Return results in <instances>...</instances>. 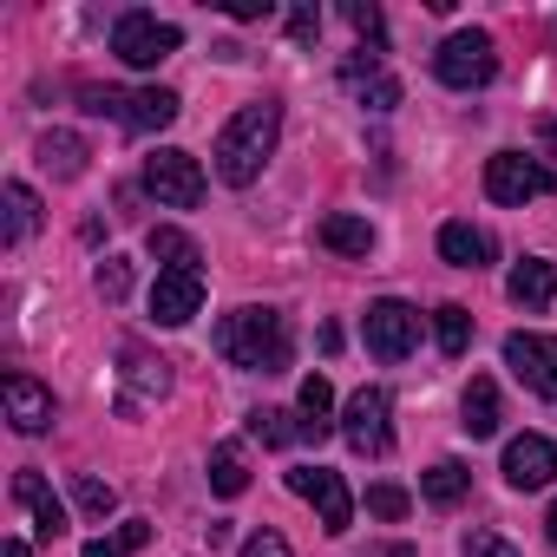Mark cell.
<instances>
[{"label": "cell", "mask_w": 557, "mask_h": 557, "mask_svg": "<svg viewBox=\"0 0 557 557\" xmlns=\"http://www.w3.org/2000/svg\"><path fill=\"white\" fill-rule=\"evenodd\" d=\"M275 138H283V106L275 99H249L223 132H216V177L230 190H249L262 177V164L275 158Z\"/></svg>", "instance_id": "6da1fadb"}, {"label": "cell", "mask_w": 557, "mask_h": 557, "mask_svg": "<svg viewBox=\"0 0 557 557\" xmlns=\"http://www.w3.org/2000/svg\"><path fill=\"white\" fill-rule=\"evenodd\" d=\"M216 355L243 374H283L289 368V322L275 309H236L216 329Z\"/></svg>", "instance_id": "7a4b0ae2"}, {"label": "cell", "mask_w": 557, "mask_h": 557, "mask_svg": "<svg viewBox=\"0 0 557 557\" xmlns=\"http://www.w3.org/2000/svg\"><path fill=\"white\" fill-rule=\"evenodd\" d=\"M433 73H440V86H453V92H479V86H492V73H498L492 34H479V27L453 34V40L433 53Z\"/></svg>", "instance_id": "3957f363"}, {"label": "cell", "mask_w": 557, "mask_h": 557, "mask_svg": "<svg viewBox=\"0 0 557 557\" xmlns=\"http://www.w3.org/2000/svg\"><path fill=\"white\" fill-rule=\"evenodd\" d=\"M145 190H151L164 210H197V203H203V164H197L190 151L164 145V151L145 158Z\"/></svg>", "instance_id": "277c9868"}, {"label": "cell", "mask_w": 557, "mask_h": 557, "mask_svg": "<svg viewBox=\"0 0 557 557\" xmlns=\"http://www.w3.org/2000/svg\"><path fill=\"white\" fill-rule=\"evenodd\" d=\"M184 47V34L171 27V21H158V14H119V27H112V53L125 60V66H138V73H151L158 60H171Z\"/></svg>", "instance_id": "5b68a950"}, {"label": "cell", "mask_w": 557, "mask_h": 557, "mask_svg": "<svg viewBox=\"0 0 557 557\" xmlns=\"http://www.w3.org/2000/svg\"><path fill=\"white\" fill-rule=\"evenodd\" d=\"M485 197L492 203H537V197H550V171L524 151H492L485 158Z\"/></svg>", "instance_id": "8992f818"}, {"label": "cell", "mask_w": 557, "mask_h": 557, "mask_svg": "<svg viewBox=\"0 0 557 557\" xmlns=\"http://www.w3.org/2000/svg\"><path fill=\"white\" fill-rule=\"evenodd\" d=\"M342 433H348L355 453L381 459V453L394 446V400H387L381 387H361V394L348 400V413H342Z\"/></svg>", "instance_id": "52a82bcc"}, {"label": "cell", "mask_w": 557, "mask_h": 557, "mask_svg": "<svg viewBox=\"0 0 557 557\" xmlns=\"http://www.w3.org/2000/svg\"><path fill=\"white\" fill-rule=\"evenodd\" d=\"M289 492L322 511V531H329V537H342V531L355 524V498H348L342 472H329V466H296V472H289Z\"/></svg>", "instance_id": "ba28073f"}, {"label": "cell", "mask_w": 557, "mask_h": 557, "mask_svg": "<svg viewBox=\"0 0 557 557\" xmlns=\"http://www.w3.org/2000/svg\"><path fill=\"white\" fill-rule=\"evenodd\" d=\"M361 335H368V355L374 361H407L413 355V342H420V315L407 309V302H374L368 309V322H361Z\"/></svg>", "instance_id": "9c48e42d"}, {"label": "cell", "mask_w": 557, "mask_h": 557, "mask_svg": "<svg viewBox=\"0 0 557 557\" xmlns=\"http://www.w3.org/2000/svg\"><path fill=\"white\" fill-rule=\"evenodd\" d=\"M505 368L531 394L557 400V335H505Z\"/></svg>", "instance_id": "30bf717a"}, {"label": "cell", "mask_w": 557, "mask_h": 557, "mask_svg": "<svg viewBox=\"0 0 557 557\" xmlns=\"http://www.w3.org/2000/svg\"><path fill=\"white\" fill-rule=\"evenodd\" d=\"M197 309H203V275L197 269H158V283H151V322L158 329H184Z\"/></svg>", "instance_id": "8fae6325"}, {"label": "cell", "mask_w": 557, "mask_h": 557, "mask_svg": "<svg viewBox=\"0 0 557 557\" xmlns=\"http://www.w3.org/2000/svg\"><path fill=\"white\" fill-rule=\"evenodd\" d=\"M119 361H125V368H119V374H125V400H119L125 413H138L145 400H164V394H171V361L145 355L138 342H125V348H119Z\"/></svg>", "instance_id": "7c38bea8"}, {"label": "cell", "mask_w": 557, "mask_h": 557, "mask_svg": "<svg viewBox=\"0 0 557 557\" xmlns=\"http://www.w3.org/2000/svg\"><path fill=\"white\" fill-rule=\"evenodd\" d=\"M505 479H511L518 492H544V485L557 479V446H550L544 433H518V440L505 446Z\"/></svg>", "instance_id": "4fadbf2b"}, {"label": "cell", "mask_w": 557, "mask_h": 557, "mask_svg": "<svg viewBox=\"0 0 557 557\" xmlns=\"http://www.w3.org/2000/svg\"><path fill=\"white\" fill-rule=\"evenodd\" d=\"M8 420H14V433H47L53 426V394L34 381V374H8Z\"/></svg>", "instance_id": "5bb4252c"}, {"label": "cell", "mask_w": 557, "mask_h": 557, "mask_svg": "<svg viewBox=\"0 0 557 557\" xmlns=\"http://www.w3.org/2000/svg\"><path fill=\"white\" fill-rule=\"evenodd\" d=\"M342 86H348L368 112H394V106H400V79H394L374 53H368V60H348V66H342Z\"/></svg>", "instance_id": "9a60e30c"}, {"label": "cell", "mask_w": 557, "mask_h": 557, "mask_svg": "<svg viewBox=\"0 0 557 557\" xmlns=\"http://www.w3.org/2000/svg\"><path fill=\"white\" fill-rule=\"evenodd\" d=\"M511 302L518 309H550L557 302V262H544V256H524L518 269H511Z\"/></svg>", "instance_id": "2e32d148"}, {"label": "cell", "mask_w": 557, "mask_h": 557, "mask_svg": "<svg viewBox=\"0 0 557 557\" xmlns=\"http://www.w3.org/2000/svg\"><path fill=\"white\" fill-rule=\"evenodd\" d=\"M315 236H322V249H335V256H361V262L374 256V223L355 216V210H329Z\"/></svg>", "instance_id": "e0dca14e"}, {"label": "cell", "mask_w": 557, "mask_h": 557, "mask_svg": "<svg viewBox=\"0 0 557 557\" xmlns=\"http://www.w3.org/2000/svg\"><path fill=\"white\" fill-rule=\"evenodd\" d=\"M14 498L34 511V524H40V537H47V544L66 531V505L47 492V479H40V472H21V479H14Z\"/></svg>", "instance_id": "ac0fdd59"}, {"label": "cell", "mask_w": 557, "mask_h": 557, "mask_svg": "<svg viewBox=\"0 0 557 557\" xmlns=\"http://www.w3.org/2000/svg\"><path fill=\"white\" fill-rule=\"evenodd\" d=\"M498 387L485 381V374H472V387H466V400H459V426L472 433V440H492L498 433Z\"/></svg>", "instance_id": "d6986e66"}, {"label": "cell", "mask_w": 557, "mask_h": 557, "mask_svg": "<svg viewBox=\"0 0 557 557\" xmlns=\"http://www.w3.org/2000/svg\"><path fill=\"white\" fill-rule=\"evenodd\" d=\"M171 119H177V92L171 86H145V92L125 99V125L132 132H164Z\"/></svg>", "instance_id": "ffe728a7"}, {"label": "cell", "mask_w": 557, "mask_h": 557, "mask_svg": "<svg viewBox=\"0 0 557 557\" xmlns=\"http://www.w3.org/2000/svg\"><path fill=\"white\" fill-rule=\"evenodd\" d=\"M440 256H446L453 269H485V262H492V236L472 230V223H446V230H440Z\"/></svg>", "instance_id": "44dd1931"}, {"label": "cell", "mask_w": 557, "mask_h": 557, "mask_svg": "<svg viewBox=\"0 0 557 557\" xmlns=\"http://www.w3.org/2000/svg\"><path fill=\"white\" fill-rule=\"evenodd\" d=\"M296 413H302V440H329V413H335V387H329V374H309V381H302Z\"/></svg>", "instance_id": "7402d4cb"}, {"label": "cell", "mask_w": 557, "mask_h": 557, "mask_svg": "<svg viewBox=\"0 0 557 557\" xmlns=\"http://www.w3.org/2000/svg\"><path fill=\"white\" fill-rule=\"evenodd\" d=\"M40 164H47L53 177H79V171H86V138H79V132H47V138H40Z\"/></svg>", "instance_id": "603a6c76"}, {"label": "cell", "mask_w": 557, "mask_h": 557, "mask_svg": "<svg viewBox=\"0 0 557 557\" xmlns=\"http://www.w3.org/2000/svg\"><path fill=\"white\" fill-rule=\"evenodd\" d=\"M466 485H472V472H466L459 459H440L433 472H420V492H426V505H440V511H446V505H459V498H466Z\"/></svg>", "instance_id": "cb8c5ba5"}, {"label": "cell", "mask_w": 557, "mask_h": 557, "mask_svg": "<svg viewBox=\"0 0 557 557\" xmlns=\"http://www.w3.org/2000/svg\"><path fill=\"white\" fill-rule=\"evenodd\" d=\"M249 433L262 446H289V440H302V413H289V407H256L249 413Z\"/></svg>", "instance_id": "d4e9b609"}, {"label": "cell", "mask_w": 557, "mask_h": 557, "mask_svg": "<svg viewBox=\"0 0 557 557\" xmlns=\"http://www.w3.org/2000/svg\"><path fill=\"white\" fill-rule=\"evenodd\" d=\"M145 249H151V262H164V269H197V243H190L184 230H171V223H158V230L145 236Z\"/></svg>", "instance_id": "484cf974"}, {"label": "cell", "mask_w": 557, "mask_h": 557, "mask_svg": "<svg viewBox=\"0 0 557 557\" xmlns=\"http://www.w3.org/2000/svg\"><path fill=\"white\" fill-rule=\"evenodd\" d=\"M433 335H440V355L459 361V355L472 348V315H466L459 302H440V309H433Z\"/></svg>", "instance_id": "4316f807"}, {"label": "cell", "mask_w": 557, "mask_h": 557, "mask_svg": "<svg viewBox=\"0 0 557 557\" xmlns=\"http://www.w3.org/2000/svg\"><path fill=\"white\" fill-rule=\"evenodd\" d=\"M249 485V459H243V446H216L210 453V492L216 498H236Z\"/></svg>", "instance_id": "83f0119b"}, {"label": "cell", "mask_w": 557, "mask_h": 557, "mask_svg": "<svg viewBox=\"0 0 557 557\" xmlns=\"http://www.w3.org/2000/svg\"><path fill=\"white\" fill-rule=\"evenodd\" d=\"M40 230V197L27 184H8V243H27Z\"/></svg>", "instance_id": "f1b7e54d"}, {"label": "cell", "mask_w": 557, "mask_h": 557, "mask_svg": "<svg viewBox=\"0 0 557 557\" xmlns=\"http://www.w3.org/2000/svg\"><path fill=\"white\" fill-rule=\"evenodd\" d=\"M92 289H99V302L119 309V302L132 296V262H125V256H106V262L92 269Z\"/></svg>", "instance_id": "f546056e"}, {"label": "cell", "mask_w": 557, "mask_h": 557, "mask_svg": "<svg viewBox=\"0 0 557 557\" xmlns=\"http://www.w3.org/2000/svg\"><path fill=\"white\" fill-rule=\"evenodd\" d=\"M73 505H79L86 518H112V511H119V492H112L106 479H92V472H79V479H73Z\"/></svg>", "instance_id": "4dcf8cb0"}, {"label": "cell", "mask_w": 557, "mask_h": 557, "mask_svg": "<svg viewBox=\"0 0 557 557\" xmlns=\"http://www.w3.org/2000/svg\"><path fill=\"white\" fill-rule=\"evenodd\" d=\"M348 27H355L368 47H381V40H387V21H381V8H374V0H355V8H348Z\"/></svg>", "instance_id": "1f68e13d"}, {"label": "cell", "mask_w": 557, "mask_h": 557, "mask_svg": "<svg viewBox=\"0 0 557 557\" xmlns=\"http://www.w3.org/2000/svg\"><path fill=\"white\" fill-rule=\"evenodd\" d=\"M459 550H466V557H518V550H511V544H505V537H498L492 524H472Z\"/></svg>", "instance_id": "d6a6232c"}, {"label": "cell", "mask_w": 557, "mask_h": 557, "mask_svg": "<svg viewBox=\"0 0 557 557\" xmlns=\"http://www.w3.org/2000/svg\"><path fill=\"white\" fill-rule=\"evenodd\" d=\"M368 511L394 524V518H407V492H400V485H374V492H368Z\"/></svg>", "instance_id": "836d02e7"}, {"label": "cell", "mask_w": 557, "mask_h": 557, "mask_svg": "<svg viewBox=\"0 0 557 557\" xmlns=\"http://www.w3.org/2000/svg\"><path fill=\"white\" fill-rule=\"evenodd\" d=\"M243 557H296V550H289L283 531H249V537H243Z\"/></svg>", "instance_id": "e575fe53"}, {"label": "cell", "mask_w": 557, "mask_h": 557, "mask_svg": "<svg viewBox=\"0 0 557 557\" xmlns=\"http://www.w3.org/2000/svg\"><path fill=\"white\" fill-rule=\"evenodd\" d=\"M86 112H99V119H119V125H125V92H112V86H86Z\"/></svg>", "instance_id": "d590c367"}, {"label": "cell", "mask_w": 557, "mask_h": 557, "mask_svg": "<svg viewBox=\"0 0 557 557\" xmlns=\"http://www.w3.org/2000/svg\"><path fill=\"white\" fill-rule=\"evenodd\" d=\"M289 34H296V40H315V34H322V8H296V14H289Z\"/></svg>", "instance_id": "8d00e7d4"}, {"label": "cell", "mask_w": 557, "mask_h": 557, "mask_svg": "<svg viewBox=\"0 0 557 557\" xmlns=\"http://www.w3.org/2000/svg\"><path fill=\"white\" fill-rule=\"evenodd\" d=\"M119 544H125V550H145V544H151V524H145V518H125Z\"/></svg>", "instance_id": "74e56055"}, {"label": "cell", "mask_w": 557, "mask_h": 557, "mask_svg": "<svg viewBox=\"0 0 557 557\" xmlns=\"http://www.w3.org/2000/svg\"><path fill=\"white\" fill-rule=\"evenodd\" d=\"M236 21H269V0H230Z\"/></svg>", "instance_id": "f35d334b"}, {"label": "cell", "mask_w": 557, "mask_h": 557, "mask_svg": "<svg viewBox=\"0 0 557 557\" xmlns=\"http://www.w3.org/2000/svg\"><path fill=\"white\" fill-rule=\"evenodd\" d=\"M79 557H125V544H119V537H112V544H106V537H92V544H86Z\"/></svg>", "instance_id": "ab89813d"}, {"label": "cell", "mask_w": 557, "mask_h": 557, "mask_svg": "<svg viewBox=\"0 0 557 557\" xmlns=\"http://www.w3.org/2000/svg\"><path fill=\"white\" fill-rule=\"evenodd\" d=\"M361 557H420V550H413V544H368Z\"/></svg>", "instance_id": "60d3db41"}, {"label": "cell", "mask_w": 557, "mask_h": 557, "mask_svg": "<svg viewBox=\"0 0 557 557\" xmlns=\"http://www.w3.org/2000/svg\"><path fill=\"white\" fill-rule=\"evenodd\" d=\"M0 557H34V550H27L21 537H8V544H0Z\"/></svg>", "instance_id": "b9f144b4"}, {"label": "cell", "mask_w": 557, "mask_h": 557, "mask_svg": "<svg viewBox=\"0 0 557 557\" xmlns=\"http://www.w3.org/2000/svg\"><path fill=\"white\" fill-rule=\"evenodd\" d=\"M544 537H550V544H557V505H550V518H544Z\"/></svg>", "instance_id": "7bdbcfd3"}]
</instances>
